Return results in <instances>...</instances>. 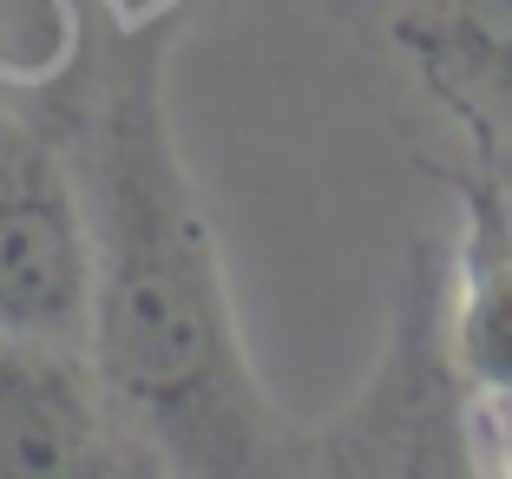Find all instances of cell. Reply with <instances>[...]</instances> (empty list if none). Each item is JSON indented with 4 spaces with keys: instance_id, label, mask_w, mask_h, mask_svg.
<instances>
[{
    "instance_id": "6da1fadb",
    "label": "cell",
    "mask_w": 512,
    "mask_h": 479,
    "mask_svg": "<svg viewBox=\"0 0 512 479\" xmlns=\"http://www.w3.org/2000/svg\"><path fill=\"white\" fill-rule=\"evenodd\" d=\"M92 289L86 355L132 434L178 473H256L276 414L243 355L211 217L165 119V46H132L92 125Z\"/></svg>"
},
{
    "instance_id": "7a4b0ae2",
    "label": "cell",
    "mask_w": 512,
    "mask_h": 479,
    "mask_svg": "<svg viewBox=\"0 0 512 479\" xmlns=\"http://www.w3.org/2000/svg\"><path fill=\"white\" fill-rule=\"evenodd\" d=\"M99 237L66 158L27 119L0 112V329L86 348Z\"/></svg>"
},
{
    "instance_id": "3957f363",
    "label": "cell",
    "mask_w": 512,
    "mask_h": 479,
    "mask_svg": "<svg viewBox=\"0 0 512 479\" xmlns=\"http://www.w3.org/2000/svg\"><path fill=\"white\" fill-rule=\"evenodd\" d=\"M158 466L86 348L0 329V479H99Z\"/></svg>"
},
{
    "instance_id": "277c9868",
    "label": "cell",
    "mask_w": 512,
    "mask_h": 479,
    "mask_svg": "<svg viewBox=\"0 0 512 479\" xmlns=\"http://www.w3.org/2000/svg\"><path fill=\"white\" fill-rule=\"evenodd\" d=\"M440 329L460 388L512 414V191L493 171L460 178V250Z\"/></svg>"
},
{
    "instance_id": "5b68a950",
    "label": "cell",
    "mask_w": 512,
    "mask_h": 479,
    "mask_svg": "<svg viewBox=\"0 0 512 479\" xmlns=\"http://www.w3.org/2000/svg\"><path fill=\"white\" fill-rule=\"evenodd\" d=\"M394 40L460 119L512 125V0H401Z\"/></svg>"
}]
</instances>
